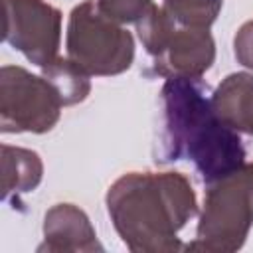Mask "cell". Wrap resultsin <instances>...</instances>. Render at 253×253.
Listing matches in <instances>:
<instances>
[{"mask_svg":"<svg viewBox=\"0 0 253 253\" xmlns=\"http://www.w3.org/2000/svg\"><path fill=\"white\" fill-rule=\"evenodd\" d=\"M65 51V57L87 75L111 77L132 65L134 40L123 24L107 18L95 0H85L69 14Z\"/></svg>","mask_w":253,"mask_h":253,"instance_id":"277c9868","label":"cell"},{"mask_svg":"<svg viewBox=\"0 0 253 253\" xmlns=\"http://www.w3.org/2000/svg\"><path fill=\"white\" fill-rule=\"evenodd\" d=\"M253 227V162L206 184L196 239L186 251L233 253L243 247Z\"/></svg>","mask_w":253,"mask_h":253,"instance_id":"3957f363","label":"cell"},{"mask_svg":"<svg viewBox=\"0 0 253 253\" xmlns=\"http://www.w3.org/2000/svg\"><path fill=\"white\" fill-rule=\"evenodd\" d=\"M4 40L42 69L59 57L61 12L45 0H4Z\"/></svg>","mask_w":253,"mask_h":253,"instance_id":"8992f818","label":"cell"},{"mask_svg":"<svg viewBox=\"0 0 253 253\" xmlns=\"http://www.w3.org/2000/svg\"><path fill=\"white\" fill-rule=\"evenodd\" d=\"M178 22L162 6H156V4H152L148 12L136 22L138 40L142 42V47L150 57H154L162 49V45L166 43V40L170 38Z\"/></svg>","mask_w":253,"mask_h":253,"instance_id":"7c38bea8","label":"cell"},{"mask_svg":"<svg viewBox=\"0 0 253 253\" xmlns=\"http://www.w3.org/2000/svg\"><path fill=\"white\" fill-rule=\"evenodd\" d=\"M223 0H162V8L180 24L192 28H210Z\"/></svg>","mask_w":253,"mask_h":253,"instance_id":"4fadbf2b","label":"cell"},{"mask_svg":"<svg viewBox=\"0 0 253 253\" xmlns=\"http://www.w3.org/2000/svg\"><path fill=\"white\" fill-rule=\"evenodd\" d=\"M215 61V42L210 28L176 26L162 49L152 57V71L168 77H202Z\"/></svg>","mask_w":253,"mask_h":253,"instance_id":"52a82bcc","label":"cell"},{"mask_svg":"<svg viewBox=\"0 0 253 253\" xmlns=\"http://www.w3.org/2000/svg\"><path fill=\"white\" fill-rule=\"evenodd\" d=\"M233 53L239 65L253 71V20L239 26L233 36Z\"/></svg>","mask_w":253,"mask_h":253,"instance_id":"9a60e30c","label":"cell"},{"mask_svg":"<svg viewBox=\"0 0 253 253\" xmlns=\"http://www.w3.org/2000/svg\"><path fill=\"white\" fill-rule=\"evenodd\" d=\"M42 75L55 87L61 97L63 107H71L83 103L91 93V81L83 69H79L69 57H57L45 67H42Z\"/></svg>","mask_w":253,"mask_h":253,"instance_id":"8fae6325","label":"cell"},{"mask_svg":"<svg viewBox=\"0 0 253 253\" xmlns=\"http://www.w3.org/2000/svg\"><path fill=\"white\" fill-rule=\"evenodd\" d=\"M99 10L117 24H136L152 6V0H95Z\"/></svg>","mask_w":253,"mask_h":253,"instance_id":"5bb4252c","label":"cell"},{"mask_svg":"<svg viewBox=\"0 0 253 253\" xmlns=\"http://www.w3.org/2000/svg\"><path fill=\"white\" fill-rule=\"evenodd\" d=\"M211 95V87L200 77H168L160 89L154 146L158 164L188 160L204 184L245 164L243 142L217 115Z\"/></svg>","mask_w":253,"mask_h":253,"instance_id":"6da1fadb","label":"cell"},{"mask_svg":"<svg viewBox=\"0 0 253 253\" xmlns=\"http://www.w3.org/2000/svg\"><path fill=\"white\" fill-rule=\"evenodd\" d=\"M43 241L38 251L95 253L103 251L89 215L75 204H55L43 215Z\"/></svg>","mask_w":253,"mask_h":253,"instance_id":"ba28073f","label":"cell"},{"mask_svg":"<svg viewBox=\"0 0 253 253\" xmlns=\"http://www.w3.org/2000/svg\"><path fill=\"white\" fill-rule=\"evenodd\" d=\"M61 97L43 77L34 75L20 65L0 69V130L16 132H49L61 117Z\"/></svg>","mask_w":253,"mask_h":253,"instance_id":"5b68a950","label":"cell"},{"mask_svg":"<svg viewBox=\"0 0 253 253\" xmlns=\"http://www.w3.org/2000/svg\"><path fill=\"white\" fill-rule=\"evenodd\" d=\"M211 101L231 128L253 136V73H229L213 91Z\"/></svg>","mask_w":253,"mask_h":253,"instance_id":"30bf717a","label":"cell"},{"mask_svg":"<svg viewBox=\"0 0 253 253\" xmlns=\"http://www.w3.org/2000/svg\"><path fill=\"white\" fill-rule=\"evenodd\" d=\"M121 241L132 253H176L178 233L198 215V198L182 172H126L105 196Z\"/></svg>","mask_w":253,"mask_h":253,"instance_id":"7a4b0ae2","label":"cell"},{"mask_svg":"<svg viewBox=\"0 0 253 253\" xmlns=\"http://www.w3.org/2000/svg\"><path fill=\"white\" fill-rule=\"evenodd\" d=\"M43 178V164L36 150L2 144V198L12 208L22 206V196L34 192Z\"/></svg>","mask_w":253,"mask_h":253,"instance_id":"9c48e42d","label":"cell"}]
</instances>
